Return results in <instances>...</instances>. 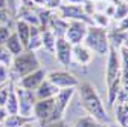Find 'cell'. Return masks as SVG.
<instances>
[{"instance_id": "36", "label": "cell", "mask_w": 128, "mask_h": 127, "mask_svg": "<svg viewBox=\"0 0 128 127\" xmlns=\"http://www.w3.org/2000/svg\"><path fill=\"white\" fill-rule=\"evenodd\" d=\"M0 127H5V125H3V124H0Z\"/></svg>"}, {"instance_id": "1", "label": "cell", "mask_w": 128, "mask_h": 127, "mask_svg": "<svg viewBox=\"0 0 128 127\" xmlns=\"http://www.w3.org/2000/svg\"><path fill=\"white\" fill-rule=\"evenodd\" d=\"M76 90L79 93V101H81L87 115H90L92 118H94L96 121H99L102 124H108V121H110L108 112H107V109H105V106L99 97L98 90L93 87V84L79 83Z\"/></svg>"}, {"instance_id": "5", "label": "cell", "mask_w": 128, "mask_h": 127, "mask_svg": "<svg viewBox=\"0 0 128 127\" xmlns=\"http://www.w3.org/2000/svg\"><path fill=\"white\" fill-rule=\"evenodd\" d=\"M14 89H15V95H17V100H18V113L28 118H34V106L37 103L35 92L26 90L15 84H14Z\"/></svg>"}, {"instance_id": "23", "label": "cell", "mask_w": 128, "mask_h": 127, "mask_svg": "<svg viewBox=\"0 0 128 127\" xmlns=\"http://www.w3.org/2000/svg\"><path fill=\"white\" fill-rule=\"evenodd\" d=\"M128 15V3L125 2V0H122V2H118L114 5V12H113V19L116 20H122L124 17H126Z\"/></svg>"}, {"instance_id": "2", "label": "cell", "mask_w": 128, "mask_h": 127, "mask_svg": "<svg viewBox=\"0 0 128 127\" xmlns=\"http://www.w3.org/2000/svg\"><path fill=\"white\" fill-rule=\"evenodd\" d=\"M120 75H122V65L120 55L116 49L110 47L107 55V66H105V84H107V101L108 107L113 109L116 103V97L120 89Z\"/></svg>"}, {"instance_id": "11", "label": "cell", "mask_w": 128, "mask_h": 127, "mask_svg": "<svg viewBox=\"0 0 128 127\" xmlns=\"http://www.w3.org/2000/svg\"><path fill=\"white\" fill-rule=\"evenodd\" d=\"M72 51H73V46L64 37L62 38H56L54 55L56 57V60L61 63L62 66H70L72 65Z\"/></svg>"}, {"instance_id": "35", "label": "cell", "mask_w": 128, "mask_h": 127, "mask_svg": "<svg viewBox=\"0 0 128 127\" xmlns=\"http://www.w3.org/2000/svg\"><path fill=\"white\" fill-rule=\"evenodd\" d=\"M105 127H120V125L119 124H107Z\"/></svg>"}, {"instance_id": "28", "label": "cell", "mask_w": 128, "mask_h": 127, "mask_svg": "<svg viewBox=\"0 0 128 127\" xmlns=\"http://www.w3.org/2000/svg\"><path fill=\"white\" fill-rule=\"evenodd\" d=\"M9 22H11V14H9L8 8L0 9V25H3V26H9Z\"/></svg>"}, {"instance_id": "9", "label": "cell", "mask_w": 128, "mask_h": 127, "mask_svg": "<svg viewBox=\"0 0 128 127\" xmlns=\"http://www.w3.org/2000/svg\"><path fill=\"white\" fill-rule=\"evenodd\" d=\"M54 106H55V100L49 98V100H37L35 106H34V119L40 122V125H46L50 121L52 112H54Z\"/></svg>"}, {"instance_id": "21", "label": "cell", "mask_w": 128, "mask_h": 127, "mask_svg": "<svg viewBox=\"0 0 128 127\" xmlns=\"http://www.w3.org/2000/svg\"><path fill=\"white\" fill-rule=\"evenodd\" d=\"M5 109H6L8 115H17V113H18V100H17V95H15L14 84H12V87H11V90H9V95H8Z\"/></svg>"}, {"instance_id": "27", "label": "cell", "mask_w": 128, "mask_h": 127, "mask_svg": "<svg viewBox=\"0 0 128 127\" xmlns=\"http://www.w3.org/2000/svg\"><path fill=\"white\" fill-rule=\"evenodd\" d=\"M11 35V29L9 26H3V25H0V46H3L8 40V37Z\"/></svg>"}, {"instance_id": "26", "label": "cell", "mask_w": 128, "mask_h": 127, "mask_svg": "<svg viewBox=\"0 0 128 127\" xmlns=\"http://www.w3.org/2000/svg\"><path fill=\"white\" fill-rule=\"evenodd\" d=\"M9 69L3 65H0V86H3L6 83H9Z\"/></svg>"}, {"instance_id": "3", "label": "cell", "mask_w": 128, "mask_h": 127, "mask_svg": "<svg viewBox=\"0 0 128 127\" xmlns=\"http://www.w3.org/2000/svg\"><path fill=\"white\" fill-rule=\"evenodd\" d=\"M41 68V63L37 57L35 52L24 51L18 55H15L11 66H9V80L11 83H17L20 78L29 75L30 72H34Z\"/></svg>"}, {"instance_id": "25", "label": "cell", "mask_w": 128, "mask_h": 127, "mask_svg": "<svg viewBox=\"0 0 128 127\" xmlns=\"http://www.w3.org/2000/svg\"><path fill=\"white\" fill-rule=\"evenodd\" d=\"M12 60H14V55L6 49L5 46H0V65H3V66H6L9 69Z\"/></svg>"}, {"instance_id": "32", "label": "cell", "mask_w": 128, "mask_h": 127, "mask_svg": "<svg viewBox=\"0 0 128 127\" xmlns=\"http://www.w3.org/2000/svg\"><path fill=\"white\" fill-rule=\"evenodd\" d=\"M6 116H8L6 109L5 107H0V124H3V121L6 119Z\"/></svg>"}, {"instance_id": "29", "label": "cell", "mask_w": 128, "mask_h": 127, "mask_svg": "<svg viewBox=\"0 0 128 127\" xmlns=\"http://www.w3.org/2000/svg\"><path fill=\"white\" fill-rule=\"evenodd\" d=\"M43 127H69V124L64 121V119H61V121H55V122H49V124H46V125H43Z\"/></svg>"}, {"instance_id": "4", "label": "cell", "mask_w": 128, "mask_h": 127, "mask_svg": "<svg viewBox=\"0 0 128 127\" xmlns=\"http://www.w3.org/2000/svg\"><path fill=\"white\" fill-rule=\"evenodd\" d=\"M82 44L87 46L93 54H98V55H101V57L108 55L110 41H108V32H107V29L93 26V25L88 26Z\"/></svg>"}, {"instance_id": "7", "label": "cell", "mask_w": 128, "mask_h": 127, "mask_svg": "<svg viewBox=\"0 0 128 127\" xmlns=\"http://www.w3.org/2000/svg\"><path fill=\"white\" fill-rule=\"evenodd\" d=\"M46 78L58 89H69V87L76 89L79 86V80L69 71H50L46 74Z\"/></svg>"}, {"instance_id": "6", "label": "cell", "mask_w": 128, "mask_h": 127, "mask_svg": "<svg viewBox=\"0 0 128 127\" xmlns=\"http://www.w3.org/2000/svg\"><path fill=\"white\" fill-rule=\"evenodd\" d=\"M58 15L62 17L64 20H79V22H84L87 23L88 26L93 25L92 22V17L86 14V11L82 9V5H67V3H61L58 6Z\"/></svg>"}, {"instance_id": "20", "label": "cell", "mask_w": 128, "mask_h": 127, "mask_svg": "<svg viewBox=\"0 0 128 127\" xmlns=\"http://www.w3.org/2000/svg\"><path fill=\"white\" fill-rule=\"evenodd\" d=\"M29 121H35V119H34V118L23 116V115H20V113H17V115H8L6 119L3 121V125H5V127H22V125H24V124L29 122Z\"/></svg>"}, {"instance_id": "8", "label": "cell", "mask_w": 128, "mask_h": 127, "mask_svg": "<svg viewBox=\"0 0 128 127\" xmlns=\"http://www.w3.org/2000/svg\"><path fill=\"white\" fill-rule=\"evenodd\" d=\"M87 28L88 25L79 20H70L66 29V34H64V38H66L72 46L81 44L84 41V37L87 34Z\"/></svg>"}, {"instance_id": "16", "label": "cell", "mask_w": 128, "mask_h": 127, "mask_svg": "<svg viewBox=\"0 0 128 127\" xmlns=\"http://www.w3.org/2000/svg\"><path fill=\"white\" fill-rule=\"evenodd\" d=\"M3 46L6 47V49H8L14 57L26 51L24 46H23V43L20 41V38L17 37V34H15V32H11V35L8 37V40H6V43H5Z\"/></svg>"}, {"instance_id": "34", "label": "cell", "mask_w": 128, "mask_h": 127, "mask_svg": "<svg viewBox=\"0 0 128 127\" xmlns=\"http://www.w3.org/2000/svg\"><path fill=\"white\" fill-rule=\"evenodd\" d=\"M22 127H35V121H29V122H26V124L22 125Z\"/></svg>"}, {"instance_id": "33", "label": "cell", "mask_w": 128, "mask_h": 127, "mask_svg": "<svg viewBox=\"0 0 128 127\" xmlns=\"http://www.w3.org/2000/svg\"><path fill=\"white\" fill-rule=\"evenodd\" d=\"M5 8H8L6 0H0V9H5Z\"/></svg>"}, {"instance_id": "18", "label": "cell", "mask_w": 128, "mask_h": 127, "mask_svg": "<svg viewBox=\"0 0 128 127\" xmlns=\"http://www.w3.org/2000/svg\"><path fill=\"white\" fill-rule=\"evenodd\" d=\"M14 32L17 34V37L20 38V41L23 43L24 49H26V44H28L29 37H30V25H28L23 20H18L17 25H15V31H14Z\"/></svg>"}, {"instance_id": "19", "label": "cell", "mask_w": 128, "mask_h": 127, "mask_svg": "<svg viewBox=\"0 0 128 127\" xmlns=\"http://www.w3.org/2000/svg\"><path fill=\"white\" fill-rule=\"evenodd\" d=\"M114 116L116 121L120 127H125L128 124V103H122V104H114Z\"/></svg>"}, {"instance_id": "13", "label": "cell", "mask_w": 128, "mask_h": 127, "mask_svg": "<svg viewBox=\"0 0 128 127\" xmlns=\"http://www.w3.org/2000/svg\"><path fill=\"white\" fill-rule=\"evenodd\" d=\"M67 25L69 22L64 20L62 17L56 14H52L50 19H49V25H47V29H50L52 32L56 35V38H62L64 34H66V29H67Z\"/></svg>"}, {"instance_id": "14", "label": "cell", "mask_w": 128, "mask_h": 127, "mask_svg": "<svg viewBox=\"0 0 128 127\" xmlns=\"http://www.w3.org/2000/svg\"><path fill=\"white\" fill-rule=\"evenodd\" d=\"M58 92H60V89L46 78L35 90V97H37V100H49V98H55Z\"/></svg>"}, {"instance_id": "24", "label": "cell", "mask_w": 128, "mask_h": 127, "mask_svg": "<svg viewBox=\"0 0 128 127\" xmlns=\"http://www.w3.org/2000/svg\"><path fill=\"white\" fill-rule=\"evenodd\" d=\"M92 22H93V26H98V28H107L108 23H110V17H107V15L104 12H94L92 15Z\"/></svg>"}, {"instance_id": "15", "label": "cell", "mask_w": 128, "mask_h": 127, "mask_svg": "<svg viewBox=\"0 0 128 127\" xmlns=\"http://www.w3.org/2000/svg\"><path fill=\"white\" fill-rule=\"evenodd\" d=\"M41 49V28L40 26H30V37L26 44V51L37 52Z\"/></svg>"}, {"instance_id": "22", "label": "cell", "mask_w": 128, "mask_h": 127, "mask_svg": "<svg viewBox=\"0 0 128 127\" xmlns=\"http://www.w3.org/2000/svg\"><path fill=\"white\" fill-rule=\"evenodd\" d=\"M105 125L107 124H102L99 121H96L94 118H92L90 115H86V116L78 118L72 127H105Z\"/></svg>"}, {"instance_id": "37", "label": "cell", "mask_w": 128, "mask_h": 127, "mask_svg": "<svg viewBox=\"0 0 128 127\" xmlns=\"http://www.w3.org/2000/svg\"><path fill=\"white\" fill-rule=\"evenodd\" d=\"M125 2H126V3H128V0H125Z\"/></svg>"}, {"instance_id": "10", "label": "cell", "mask_w": 128, "mask_h": 127, "mask_svg": "<svg viewBox=\"0 0 128 127\" xmlns=\"http://www.w3.org/2000/svg\"><path fill=\"white\" fill-rule=\"evenodd\" d=\"M46 74H47V72H46L43 68H40V69H37V71H34V72H30L29 75L20 78V80L15 83V86L23 87V89H26V90L35 92V90L38 89V86L46 80Z\"/></svg>"}, {"instance_id": "12", "label": "cell", "mask_w": 128, "mask_h": 127, "mask_svg": "<svg viewBox=\"0 0 128 127\" xmlns=\"http://www.w3.org/2000/svg\"><path fill=\"white\" fill-rule=\"evenodd\" d=\"M92 61H93V52L88 49L87 46H84L82 43L73 46V51H72V63H76V65H79V66L87 68Z\"/></svg>"}, {"instance_id": "31", "label": "cell", "mask_w": 128, "mask_h": 127, "mask_svg": "<svg viewBox=\"0 0 128 127\" xmlns=\"http://www.w3.org/2000/svg\"><path fill=\"white\" fill-rule=\"evenodd\" d=\"M87 0H61V3H67V5H82Z\"/></svg>"}, {"instance_id": "17", "label": "cell", "mask_w": 128, "mask_h": 127, "mask_svg": "<svg viewBox=\"0 0 128 127\" xmlns=\"http://www.w3.org/2000/svg\"><path fill=\"white\" fill-rule=\"evenodd\" d=\"M55 43H56V35L50 29H41V47L47 52L54 54L55 51Z\"/></svg>"}, {"instance_id": "30", "label": "cell", "mask_w": 128, "mask_h": 127, "mask_svg": "<svg viewBox=\"0 0 128 127\" xmlns=\"http://www.w3.org/2000/svg\"><path fill=\"white\" fill-rule=\"evenodd\" d=\"M119 29L124 31V32H128V15L124 17L122 20H119Z\"/></svg>"}]
</instances>
